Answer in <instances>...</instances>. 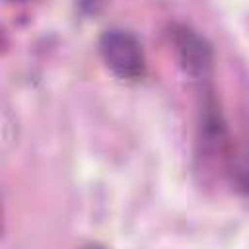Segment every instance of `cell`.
<instances>
[{
	"label": "cell",
	"mask_w": 249,
	"mask_h": 249,
	"mask_svg": "<svg viewBox=\"0 0 249 249\" xmlns=\"http://www.w3.org/2000/svg\"><path fill=\"white\" fill-rule=\"evenodd\" d=\"M99 53L107 68L121 80H138L146 72L140 41L126 29H107L99 37Z\"/></svg>",
	"instance_id": "cell-1"
},
{
	"label": "cell",
	"mask_w": 249,
	"mask_h": 249,
	"mask_svg": "<svg viewBox=\"0 0 249 249\" xmlns=\"http://www.w3.org/2000/svg\"><path fill=\"white\" fill-rule=\"evenodd\" d=\"M173 43L185 72L200 84L210 80L212 74V49L210 45L185 25L173 27Z\"/></svg>",
	"instance_id": "cell-2"
},
{
	"label": "cell",
	"mask_w": 249,
	"mask_h": 249,
	"mask_svg": "<svg viewBox=\"0 0 249 249\" xmlns=\"http://www.w3.org/2000/svg\"><path fill=\"white\" fill-rule=\"evenodd\" d=\"M107 0H76L78 4V10L84 14V16H97L103 6H105Z\"/></svg>",
	"instance_id": "cell-3"
},
{
	"label": "cell",
	"mask_w": 249,
	"mask_h": 249,
	"mask_svg": "<svg viewBox=\"0 0 249 249\" xmlns=\"http://www.w3.org/2000/svg\"><path fill=\"white\" fill-rule=\"evenodd\" d=\"M14 2H27V0H14Z\"/></svg>",
	"instance_id": "cell-4"
}]
</instances>
